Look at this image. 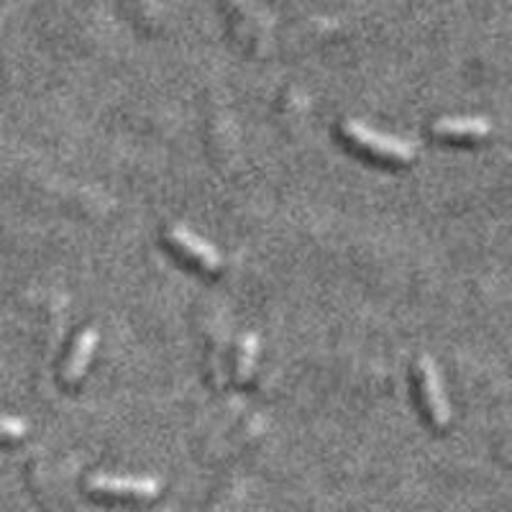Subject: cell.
Listing matches in <instances>:
<instances>
[{"mask_svg": "<svg viewBox=\"0 0 512 512\" xmlns=\"http://www.w3.org/2000/svg\"><path fill=\"white\" fill-rule=\"evenodd\" d=\"M344 134L354 141L359 149H367L374 157L379 159H390V162H413L418 149H415L413 141H405L400 136L384 134V131H377V128L367 126L361 121H346L344 123Z\"/></svg>", "mask_w": 512, "mask_h": 512, "instance_id": "obj_1", "label": "cell"}, {"mask_svg": "<svg viewBox=\"0 0 512 512\" xmlns=\"http://www.w3.org/2000/svg\"><path fill=\"white\" fill-rule=\"evenodd\" d=\"M418 374H420V392H423L425 408L431 415L433 423L438 428H446L451 423V402H448L446 387H443V377L433 356L423 354L418 359Z\"/></svg>", "mask_w": 512, "mask_h": 512, "instance_id": "obj_2", "label": "cell"}, {"mask_svg": "<svg viewBox=\"0 0 512 512\" xmlns=\"http://www.w3.org/2000/svg\"><path fill=\"white\" fill-rule=\"evenodd\" d=\"M93 492L108 497H128V500H152L159 495L162 482L154 477H126V474H93L88 479Z\"/></svg>", "mask_w": 512, "mask_h": 512, "instance_id": "obj_3", "label": "cell"}, {"mask_svg": "<svg viewBox=\"0 0 512 512\" xmlns=\"http://www.w3.org/2000/svg\"><path fill=\"white\" fill-rule=\"evenodd\" d=\"M167 236H169V244L175 246V249H180L187 259H192L195 264L208 269V272H218V269L223 267L221 251L210 244V241H205L203 236L190 231L187 226H180V223H177V226H169Z\"/></svg>", "mask_w": 512, "mask_h": 512, "instance_id": "obj_4", "label": "cell"}, {"mask_svg": "<svg viewBox=\"0 0 512 512\" xmlns=\"http://www.w3.org/2000/svg\"><path fill=\"white\" fill-rule=\"evenodd\" d=\"M433 131L446 139H484L492 134V123L482 116H454L433 123Z\"/></svg>", "mask_w": 512, "mask_h": 512, "instance_id": "obj_5", "label": "cell"}, {"mask_svg": "<svg viewBox=\"0 0 512 512\" xmlns=\"http://www.w3.org/2000/svg\"><path fill=\"white\" fill-rule=\"evenodd\" d=\"M98 338V328H85V331H80V336H77L75 346L70 351V359L64 364V379L70 384L80 382L82 374L88 372L90 359H93L95 349H98Z\"/></svg>", "mask_w": 512, "mask_h": 512, "instance_id": "obj_6", "label": "cell"}, {"mask_svg": "<svg viewBox=\"0 0 512 512\" xmlns=\"http://www.w3.org/2000/svg\"><path fill=\"white\" fill-rule=\"evenodd\" d=\"M29 433V423L16 415H0V438L3 441H18Z\"/></svg>", "mask_w": 512, "mask_h": 512, "instance_id": "obj_7", "label": "cell"}, {"mask_svg": "<svg viewBox=\"0 0 512 512\" xmlns=\"http://www.w3.org/2000/svg\"><path fill=\"white\" fill-rule=\"evenodd\" d=\"M254 359H256V338L246 336L244 344H241V354H239V379L244 382V379L251 377V372H254Z\"/></svg>", "mask_w": 512, "mask_h": 512, "instance_id": "obj_8", "label": "cell"}]
</instances>
